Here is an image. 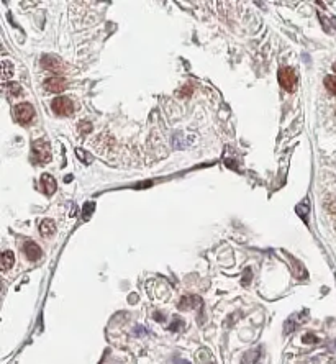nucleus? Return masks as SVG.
<instances>
[{
    "label": "nucleus",
    "mask_w": 336,
    "mask_h": 364,
    "mask_svg": "<svg viewBox=\"0 0 336 364\" xmlns=\"http://www.w3.org/2000/svg\"><path fill=\"white\" fill-rule=\"evenodd\" d=\"M325 86L333 95H336V76H326L325 77Z\"/></svg>",
    "instance_id": "obj_15"
},
{
    "label": "nucleus",
    "mask_w": 336,
    "mask_h": 364,
    "mask_svg": "<svg viewBox=\"0 0 336 364\" xmlns=\"http://www.w3.org/2000/svg\"><path fill=\"white\" fill-rule=\"evenodd\" d=\"M174 364H190V363H189V361H185V359L176 358V359H174Z\"/></svg>",
    "instance_id": "obj_22"
},
{
    "label": "nucleus",
    "mask_w": 336,
    "mask_h": 364,
    "mask_svg": "<svg viewBox=\"0 0 336 364\" xmlns=\"http://www.w3.org/2000/svg\"><path fill=\"white\" fill-rule=\"evenodd\" d=\"M153 317H155V320H159V321H164V315H162V314H159V312H156V314H155V315H153Z\"/></svg>",
    "instance_id": "obj_21"
},
{
    "label": "nucleus",
    "mask_w": 336,
    "mask_h": 364,
    "mask_svg": "<svg viewBox=\"0 0 336 364\" xmlns=\"http://www.w3.org/2000/svg\"><path fill=\"white\" fill-rule=\"evenodd\" d=\"M134 333H136V335H146V333H148V330H146V328H143V326H136Z\"/></svg>",
    "instance_id": "obj_20"
},
{
    "label": "nucleus",
    "mask_w": 336,
    "mask_h": 364,
    "mask_svg": "<svg viewBox=\"0 0 336 364\" xmlns=\"http://www.w3.org/2000/svg\"><path fill=\"white\" fill-rule=\"evenodd\" d=\"M279 84L286 89V91L292 92L295 91V86H297V76H295V71H293L292 68H284L279 71Z\"/></svg>",
    "instance_id": "obj_3"
},
{
    "label": "nucleus",
    "mask_w": 336,
    "mask_h": 364,
    "mask_svg": "<svg viewBox=\"0 0 336 364\" xmlns=\"http://www.w3.org/2000/svg\"><path fill=\"white\" fill-rule=\"evenodd\" d=\"M13 263H15V254H13V251H3L2 253V269L8 271L10 268H13Z\"/></svg>",
    "instance_id": "obj_11"
},
{
    "label": "nucleus",
    "mask_w": 336,
    "mask_h": 364,
    "mask_svg": "<svg viewBox=\"0 0 336 364\" xmlns=\"http://www.w3.org/2000/svg\"><path fill=\"white\" fill-rule=\"evenodd\" d=\"M184 326H185V321H184V320H180V318H177V317H176V318L172 320V323H171V326H169V330H171V331H174V333H176V331L182 330Z\"/></svg>",
    "instance_id": "obj_16"
},
{
    "label": "nucleus",
    "mask_w": 336,
    "mask_h": 364,
    "mask_svg": "<svg viewBox=\"0 0 336 364\" xmlns=\"http://www.w3.org/2000/svg\"><path fill=\"white\" fill-rule=\"evenodd\" d=\"M22 251L30 261H38L41 259V256H43V251H41V248L35 241H25L22 246Z\"/></svg>",
    "instance_id": "obj_6"
},
{
    "label": "nucleus",
    "mask_w": 336,
    "mask_h": 364,
    "mask_svg": "<svg viewBox=\"0 0 336 364\" xmlns=\"http://www.w3.org/2000/svg\"><path fill=\"white\" fill-rule=\"evenodd\" d=\"M79 127H81L82 133H89L92 130V125L89 123V121H81V123H79Z\"/></svg>",
    "instance_id": "obj_18"
},
{
    "label": "nucleus",
    "mask_w": 336,
    "mask_h": 364,
    "mask_svg": "<svg viewBox=\"0 0 336 364\" xmlns=\"http://www.w3.org/2000/svg\"><path fill=\"white\" fill-rule=\"evenodd\" d=\"M289 261L292 263V268H293V274H295L297 277H307V273H305V268L292 258V256H289Z\"/></svg>",
    "instance_id": "obj_13"
},
{
    "label": "nucleus",
    "mask_w": 336,
    "mask_h": 364,
    "mask_svg": "<svg viewBox=\"0 0 336 364\" xmlns=\"http://www.w3.org/2000/svg\"><path fill=\"white\" fill-rule=\"evenodd\" d=\"M13 114H15V120L18 121V123L28 125L35 116V109L31 107V104H28V102H22V104H18L15 107Z\"/></svg>",
    "instance_id": "obj_2"
},
{
    "label": "nucleus",
    "mask_w": 336,
    "mask_h": 364,
    "mask_svg": "<svg viewBox=\"0 0 336 364\" xmlns=\"http://www.w3.org/2000/svg\"><path fill=\"white\" fill-rule=\"evenodd\" d=\"M41 184H43L45 192L48 195H53L56 192V181L51 174H43V177H41Z\"/></svg>",
    "instance_id": "obj_10"
},
{
    "label": "nucleus",
    "mask_w": 336,
    "mask_h": 364,
    "mask_svg": "<svg viewBox=\"0 0 336 364\" xmlns=\"http://www.w3.org/2000/svg\"><path fill=\"white\" fill-rule=\"evenodd\" d=\"M54 231H56V225H54V222L53 220H49V218H45L43 222H41V225H40V233L43 235L45 238H51L54 235Z\"/></svg>",
    "instance_id": "obj_9"
},
{
    "label": "nucleus",
    "mask_w": 336,
    "mask_h": 364,
    "mask_svg": "<svg viewBox=\"0 0 336 364\" xmlns=\"http://www.w3.org/2000/svg\"><path fill=\"white\" fill-rule=\"evenodd\" d=\"M31 153H33V161L35 162H48L51 159V148L49 143L45 141V139H38V141L33 143V148H31Z\"/></svg>",
    "instance_id": "obj_1"
},
{
    "label": "nucleus",
    "mask_w": 336,
    "mask_h": 364,
    "mask_svg": "<svg viewBox=\"0 0 336 364\" xmlns=\"http://www.w3.org/2000/svg\"><path fill=\"white\" fill-rule=\"evenodd\" d=\"M197 305H202V298L197 296H185L180 298L177 307H179L180 310H187V309H194V307H197Z\"/></svg>",
    "instance_id": "obj_8"
},
{
    "label": "nucleus",
    "mask_w": 336,
    "mask_h": 364,
    "mask_svg": "<svg viewBox=\"0 0 336 364\" xmlns=\"http://www.w3.org/2000/svg\"><path fill=\"white\" fill-rule=\"evenodd\" d=\"M210 364H212V363H210Z\"/></svg>",
    "instance_id": "obj_24"
},
{
    "label": "nucleus",
    "mask_w": 336,
    "mask_h": 364,
    "mask_svg": "<svg viewBox=\"0 0 336 364\" xmlns=\"http://www.w3.org/2000/svg\"><path fill=\"white\" fill-rule=\"evenodd\" d=\"M67 87V81L64 77H49L45 81V89L48 92H54V94H59V92H63L64 89Z\"/></svg>",
    "instance_id": "obj_7"
},
{
    "label": "nucleus",
    "mask_w": 336,
    "mask_h": 364,
    "mask_svg": "<svg viewBox=\"0 0 336 364\" xmlns=\"http://www.w3.org/2000/svg\"><path fill=\"white\" fill-rule=\"evenodd\" d=\"M13 76V64L8 59L2 61V79L3 81H8Z\"/></svg>",
    "instance_id": "obj_12"
},
{
    "label": "nucleus",
    "mask_w": 336,
    "mask_h": 364,
    "mask_svg": "<svg viewBox=\"0 0 336 364\" xmlns=\"http://www.w3.org/2000/svg\"><path fill=\"white\" fill-rule=\"evenodd\" d=\"M333 71H335V72H336V63H335V64H333Z\"/></svg>",
    "instance_id": "obj_23"
},
{
    "label": "nucleus",
    "mask_w": 336,
    "mask_h": 364,
    "mask_svg": "<svg viewBox=\"0 0 336 364\" xmlns=\"http://www.w3.org/2000/svg\"><path fill=\"white\" fill-rule=\"evenodd\" d=\"M302 343H305V344H312V343H318V338L315 337L314 333H307L305 337L302 338Z\"/></svg>",
    "instance_id": "obj_17"
},
{
    "label": "nucleus",
    "mask_w": 336,
    "mask_h": 364,
    "mask_svg": "<svg viewBox=\"0 0 336 364\" xmlns=\"http://www.w3.org/2000/svg\"><path fill=\"white\" fill-rule=\"evenodd\" d=\"M5 91L8 92V95H10V97H18V95H22V87L18 86V84H15V82L5 84Z\"/></svg>",
    "instance_id": "obj_14"
},
{
    "label": "nucleus",
    "mask_w": 336,
    "mask_h": 364,
    "mask_svg": "<svg viewBox=\"0 0 336 364\" xmlns=\"http://www.w3.org/2000/svg\"><path fill=\"white\" fill-rule=\"evenodd\" d=\"M51 107H53V110L58 115H72L74 112L72 100L67 99V97H58V99H54Z\"/></svg>",
    "instance_id": "obj_4"
},
{
    "label": "nucleus",
    "mask_w": 336,
    "mask_h": 364,
    "mask_svg": "<svg viewBox=\"0 0 336 364\" xmlns=\"http://www.w3.org/2000/svg\"><path fill=\"white\" fill-rule=\"evenodd\" d=\"M41 66H43L45 69H48V71H53V72L66 71V64H64L59 58H56V56H45L43 61H41Z\"/></svg>",
    "instance_id": "obj_5"
},
{
    "label": "nucleus",
    "mask_w": 336,
    "mask_h": 364,
    "mask_svg": "<svg viewBox=\"0 0 336 364\" xmlns=\"http://www.w3.org/2000/svg\"><path fill=\"white\" fill-rule=\"evenodd\" d=\"M76 153H77V158H81V159H84L86 162L90 161V159H89V158H86V151H82V149H77Z\"/></svg>",
    "instance_id": "obj_19"
}]
</instances>
